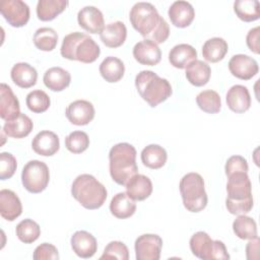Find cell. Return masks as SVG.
<instances>
[{
	"mask_svg": "<svg viewBox=\"0 0 260 260\" xmlns=\"http://www.w3.org/2000/svg\"><path fill=\"white\" fill-rule=\"evenodd\" d=\"M130 22L145 40H150L155 44H161L170 36V27L156 8L148 2L135 3L129 14Z\"/></svg>",
	"mask_w": 260,
	"mask_h": 260,
	"instance_id": "cell-1",
	"label": "cell"
},
{
	"mask_svg": "<svg viewBox=\"0 0 260 260\" xmlns=\"http://www.w3.org/2000/svg\"><path fill=\"white\" fill-rule=\"evenodd\" d=\"M225 206L231 214H246L253 208L252 185L247 173L239 172L228 177Z\"/></svg>",
	"mask_w": 260,
	"mask_h": 260,
	"instance_id": "cell-2",
	"label": "cell"
},
{
	"mask_svg": "<svg viewBox=\"0 0 260 260\" xmlns=\"http://www.w3.org/2000/svg\"><path fill=\"white\" fill-rule=\"evenodd\" d=\"M110 175L114 182L125 186L127 182L137 174L136 149L127 142L114 145L109 152Z\"/></svg>",
	"mask_w": 260,
	"mask_h": 260,
	"instance_id": "cell-3",
	"label": "cell"
},
{
	"mask_svg": "<svg viewBox=\"0 0 260 260\" xmlns=\"http://www.w3.org/2000/svg\"><path fill=\"white\" fill-rule=\"evenodd\" d=\"M60 53L63 58L68 60L92 63L99 58L101 49L88 35L80 31H74L64 37Z\"/></svg>",
	"mask_w": 260,
	"mask_h": 260,
	"instance_id": "cell-4",
	"label": "cell"
},
{
	"mask_svg": "<svg viewBox=\"0 0 260 260\" xmlns=\"http://www.w3.org/2000/svg\"><path fill=\"white\" fill-rule=\"evenodd\" d=\"M71 194L84 208L89 210L102 207L108 195L106 187L89 174L76 177L71 186Z\"/></svg>",
	"mask_w": 260,
	"mask_h": 260,
	"instance_id": "cell-5",
	"label": "cell"
},
{
	"mask_svg": "<svg viewBox=\"0 0 260 260\" xmlns=\"http://www.w3.org/2000/svg\"><path fill=\"white\" fill-rule=\"evenodd\" d=\"M135 86L140 96L152 108L168 100L173 90L170 82L151 70H142L135 77Z\"/></svg>",
	"mask_w": 260,
	"mask_h": 260,
	"instance_id": "cell-6",
	"label": "cell"
},
{
	"mask_svg": "<svg viewBox=\"0 0 260 260\" xmlns=\"http://www.w3.org/2000/svg\"><path fill=\"white\" fill-rule=\"evenodd\" d=\"M180 193L185 208L190 212H200L207 205V194L203 178L198 173H188L180 181Z\"/></svg>",
	"mask_w": 260,
	"mask_h": 260,
	"instance_id": "cell-7",
	"label": "cell"
},
{
	"mask_svg": "<svg viewBox=\"0 0 260 260\" xmlns=\"http://www.w3.org/2000/svg\"><path fill=\"white\" fill-rule=\"evenodd\" d=\"M189 244L193 255L199 259H230L224 244L219 240L213 241L205 232L200 231L195 233L191 237Z\"/></svg>",
	"mask_w": 260,
	"mask_h": 260,
	"instance_id": "cell-8",
	"label": "cell"
},
{
	"mask_svg": "<svg viewBox=\"0 0 260 260\" xmlns=\"http://www.w3.org/2000/svg\"><path fill=\"white\" fill-rule=\"evenodd\" d=\"M50 181L48 166L41 160L34 159L26 162L21 172V182L23 187L30 193H41Z\"/></svg>",
	"mask_w": 260,
	"mask_h": 260,
	"instance_id": "cell-9",
	"label": "cell"
},
{
	"mask_svg": "<svg viewBox=\"0 0 260 260\" xmlns=\"http://www.w3.org/2000/svg\"><path fill=\"white\" fill-rule=\"evenodd\" d=\"M0 12L5 20L13 27H21L29 19V7L21 0L1 1Z\"/></svg>",
	"mask_w": 260,
	"mask_h": 260,
	"instance_id": "cell-10",
	"label": "cell"
},
{
	"mask_svg": "<svg viewBox=\"0 0 260 260\" xmlns=\"http://www.w3.org/2000/svg\"><path fill=\"white\" fill-rule=\"evenodd\" d=\"M162 240L155 234L139 236L134 245L137 260H158L160 257Z\"/></svg>",
	"mask_w": 260,
	"mask_h": 260,
	"instance_id": "cell-11",
	"label": "cell"
},
{
	"mask_svg": "<svg viewBox=\"0 0 260 260\" xmlns=\"http://www.w3.org/2000/svg\"><path fill=\"white\" fill-rule=\"evenodd\" d=\"M94 108L92 104L85 100H77L70 103L65 111V115L70 123L76 126H84L94 118Z\"/></svg>",
	"mask_w": 260,
	"mask_h": 260,
	"instance_id": "cell-12",
	"label": "cell"
},
{
	"mask_svg": "<svg viewBox=\"0 0 260 260\" xmlns=\"http://www.w3.org/2000/svg\"><path fill=\"white\" fill-rule=\"evenodd\" d=\"M229 69L231 73L239 79L249 80L254 77L258 71L259 66L257 61L244 54L234 55L229 61Z\"/></svg>",
	"mask_w": 260,
	"mask_h": 260,
	"instance_id": "cell-13",
	"label": "cell"
},
{
	"mask_svg": "<svg viewBox=\"0 0 260 260\" xmlns=\"http://www.w3.org/2000/svg\"><path fill=\"white\" fill-rule=\"evenodd\" d=\"M133 57L142 65L154 66L160 62L161 52L157 44L150 40L144 39L134 46Z\"/></svg>",
	"mask_w": 260,
	"mask_h": 260,
	"instance_id": "cell-14",
	"label": "cell"
},
{
	"mask_svg": "<svg viewBox=\"0 0 260 260\" xmlns=\"http://www.w3.org/2000/svg\"><path fill=\"white\" fill-rule=\"evenodd\" d=\"M77 21L80 27L90 34H100L105 27L104 15L94 6H85L78 11Z\"/></svg>",
	"mask_w": 260,
	"mask_h": 260,
	"instance_id": "cell-15",
	"label": "cell"
},
{
	"mask_svg": "<svg viewBox=\"0 0 260 260\" xmlns=\"http://www.w3.org/2000/svg\"><path fill=\"white\" fill-rule=\"evenodd\" d=\"M73 252L80 258H90L98 250L96 239L86 231H77L71 237Z\"/></svg>",
	"mask_w": 260,
	"mask_h": 260,
	"instance_id": "cell-16",
	"label": "cell"
},
{
	"mask_svg": "<svg viewBox=\"0 0 260 260\" xmlns=\"http://www.w3.org/2000/svg\"><path fill=\"white\" fill-rule=\"evenodd\" d=\"M31 147L37 154L51 156L59 150L60 140L56 133L49 130H43L34 137Z\"/></svg>",
	"mask_w": 260,
	"mask_h": 260,
	"instance_id": "cell-17",
	"label": "cell"
},
{
	"mask_svg": "<svg viewBox=\"0 0 260 260\" xmlns=\"http://www.w3.org/2000/svg\"><path fill=\"white\" fill-rule=\"evenodd\" d=\"M20 114L19 102L11 87L6 83L0 85V117L5 121L15 119Z\"/></svg>",
	"mask_w": 260,
	"mask_h": 260,
	"instance_id": "cell-18",
	"label": "cell"
},
{
	"mask_svg": "<svg viewBox=\"0 0 260 260\" xmlns=\"http://www.w3.org/2000/svg\"><path fill=\"white\" fill-rule=\"evenodd\" d=\"M171 22L180 28L189 26L194 17L195 11L193 6L187 1H175L169 8L168 11Z\"/></svg>",
	"mask_w": 260,
	"mask_h": 260,
	"instance_id": "cell-19",
	"label": "cell"
},
{
	"mask_svg": "<svg viewBox=\"0 0 260 260\" xmlns=\"http://www.w3.org/2000/svg\"><path fill=\"white\" fill-rule=\"evenodd\" d=\"M22 212V205L18 196L11 190L2 189L0 191V214L8 220L13 221Z\"/></svg>",
	"mask_w": 260,
	"mask_h": 260,
	"instance_id": "cell-20",
	"label": "cell"
},
{
	"mask_svg": "<svg viewBox=\"0 0 260 260\" xmlns=\"http://www.w3.org/2000/svg\"><path fill=\"white\" fill-rule=\"evenodd\" d=\"M226 104L230 110L241 114L249 110L251 106V95L248 88L241 84L233 85L226 93Z\"/></svg>",
	"mask_w": 260,
	"mask_h": 260,
	"instance_id": "cell-21",
	"label": "cell"
},
{
	"mask_svg": "<svg viewBox=\"0 0 260 260\" xmlns=\"http://www.w3.org/2000/svg\"><path fill=\"white\" fill-rule=\"evenodd\" d=\"M103 44L109 48H118L124 44L127 38V28L124 22L114 21L108 23L100 32Z\"/></svg>",
	"mask_w": 260,
	"mask_h": 260,
	"instance_id": "cell-22",
	"label": "cell"
},
{
	"mask_svg": "<svg viewBox=\"0 0 260 260\" xmlns=\"http://www.w3.org/2000/svg\"><path fill=\"white\" fill-rule=\"evenodd\" d=\"M126 193L135 201L145 200L152 193V183L150 179L144 175H134L125 185Z\"/></svg>",
	"mask_w": 260,
	"mask_h": 260,
	"instance_id": "cell-23",
	"label": "cell"
},
{
	"mask_svg": "<svg viewBox=\"0 0 260 260\" xmlns=\"http://www.w3.org/2000/svg\"><path fill=\"white\" fill-rule=\"evenodd\" d=\"M12 81L21 88H29L37 83L38 72L28 63L20 62L12 66L10 71Z\"/></svg>",
	"mask_w": 260,
	"mask_h": 260,
	"instance_id": "cell-24",
	"label": "cell"
},
{
	"mask_svg": "<svg viewBox=\"0 0 260 260\" xmlns=\"http://www.w3.org/2000/svg\"><path fill=\"white\" fill-rule=\"evenodd\" d=\"M197 60L196 50L188 44H179L173 47L169 53V61L176 68L184 69L191 62Z\"/></svg>",
	"mask_w": 260,
	"mask_h": 260,
	"instance_id": "cell-25",
	"label": "cell"
},
{
	"mask_svg": "<svg viewBox=\"0 0 260 260\" xmlns=\"http://www.w3.org/2000/svg\"><path fill=\"white\" fill-rule=\"evenodd\" d=\"M110 211L117 218H128L136 211L135 200L130 198L127 193H117L111 200Z\"/></svg>",
	"mask_w": 260,
	"mask_h": 260,
	"instance_id": "cell-26",
	"label": "cell"
},
{
	"mask_svg": "<svg viewBox=\"0 0 260 260\" xmlns=\"http://www.w3.org/2000/svg\"><path fill=\"white\" fill-rule=\"evenodd\" d=\"M43 81L52 91H62L69 86L71 75L67 70L61 67H52L45 72Z\"/></svg>",
	"mask_w": 260,
	"mask_h": 260,
	"instance_id": "cell-27",
	"label": "cell"
},
{
	"mask_svg": "<svg viewBox=\"0 0 260 260\" xmlns=\"http://www.w3.org/2000/svg\"><path fill=\"white\" fill-rule=\"evenodd\" d=\"M34 124L28 116L20 113L15 119L6 121L3 126V132L12 138L26 137L32 130Z\"/></svg>",
	"mask_w": 260,
	"mask_h": 260,
	"instance_id": "cell-28",
	"label": "cell"
},
{
	"mask_svg": "<svg viewBox=\"0 0 260 260\" xmlns=\"http://www.w3.org/2000/svg\"><path fill=\"white\" fill-rule=\"evenodd\" d=\"M185 74L187 80L192 85L203 86L210 79L211 69L206 62H203L202 60H195L186 67Z\"/></svg>",
	"mask_w": 260,
	"mask_h": 260,
	"instance_id": "cell-29",
	"label": "cell"
},
{
	"mask_svg": "<svg viewBox=\"0 0 260 260\" xmlns=\"http://www.w3.org/2000/svg\"><path fill=\"white\" fill-rule=\"evenodd\" d=\"M100 73L106 81L118 82L125 73L124 63L117 57H106L100 65Z\"/></svg>",
	"mask_w": 260,
	"mask_h": 260,
	"instance_id": "cell-30",
	"label": "cell"
},
{
	"mask_svg": "<svg viewBox=\"0 0 260 260\" xmlns=\"http://www.w3.org/2000/svg\"><path fill=\"white\" fill-rule=\"evenodd\" d=\"M228 50V43L222 38L214 37L204 43L202 47V56L206 61L216 63L224 58Z\"/></svg>",
	"mask_w": 260,
	"mask_h": 260,
	"instance_id": "cell-31",
	"label": "cell"
},
{
	"mask_svg": "<svg viewBox=\"0 0 260 260\" xmlns=\"http://www.w3.org/2000/svg\"><path fill=\"white\" fill-rule=\"evenodd\" d=\"M168 158L166 149L158 144H149L141 151V161L149 169L157 170L165 166Z\"/></svg>",
	"mask_w": 260,
	"mask_h": 260,
	"instance_id": "cell-32",
	"label": "cell"
},
{
	"mask_svg": "<svg viewBox=\"0 0 260 260\" xmlns=\"http://www.w3.org/2000/svg\"><path fill=\"white\" fill-rule=\"evenodd\" d=\"M68 5L65 0H39L37 4V15L42 21H50L55 19L63 12Z\"/></svg>",
	"mask_w": 260,
	"mask_h": 260,
	"instance_id": "cell-33",
	"label": "cell"
},
{
	"mask_svg": "<svg viewBox=\"0 0 260 260\" xmlns=\"http://www.w3.org/2000/svg\"><path fill=\"white\" fill-rule=\"evenodd\" d=\"M234 11L237 16L246 22L259 19L260 7L257 0H237L234 3Z\"/></svg>",
	"mask_w": 260,
	"mask_h": 260,
	"instance_id": "cell-34",
	"label": "cell"
},
{
	"mask_svg": "<svg viewBox=\"0 0 260 260\" xmlns=\"http://www.w3.org/2000/svg\"><path fill=\"white\" fill-rule=\"evenodd\" d=\"M233 231L235 235L242 240H251L257 236L256 221L245 214H240L233 222Z\"/></svg>",
	"mask_w": 260,
	"mask_h": 260,
	"instance_id": "cell-35",
	"label": "cell"
},
{
	"mask_svg": "<svg viewBox=\"0 0 260 260\" xmlns=\"http://www.w3.org/2000/svg\"><path fill=\"white\" fill-rule=\"evenodd\" d=\"M58 43V35L52 27L38 28L34 35L35 46L45 52L53 51Z\"/></svg>",
	"mask_w": 260,
	"mask_h": 260,
	"instance_id": "cell-36",
	"label": "cell"
},
{
	"mask_svg": "<svg viewBox=\"0 0 260 260\" xmlns=\"http://www.w3.org/2000/svg\"><path fill=\"white\" fill-rule=\"evenodd\" d=\"M196 103L200 110L208 114H216L221 109V101L219 94L212 89L199 92L196 96Z\"/></svg>",
	"mask_w": 260,
	"mask_h": 260,
	"instance_id": "cell-37",
	"label": "cell"
},
{
	"mask_svg": "<svg viewBox=\"0 0 260 260\" xmlns=\"http://www.w3.org/2000/svg\"><path fill=\"white\" fill-rule=\"evenodd\" d=\"M17 238L24 244H31L37 241L41 235V228L39 223L30 218L21 220L15 230Z\"/></svg>",
	"mask_w": 260,
	"mask_h": 260,
	"instance_id": "cell-38",
	"label": "cell"
},
{
	"mask_svg": "<svg viewBox=\"0 0 260 260\" xmlns=\"http://www.w3.org/2000/svg\"><path fill=\"white\" fill-rule=\"evenodd\" d=\"M25 103L29 111H31L32 113L40 114L46 112L49 109L51 105V100L44 90L36 89L30 91L26 95Z\"/></svg>",
	"mask_w": 260,
	"mask_h": 260,
	"instance_id": "cell-39",
	"label": "cell"
},
{
	"mask_svg": "<svg viewBox=\"0 0 260 260\" xmlns=\"http://www.w3.org/2000/svg\"><path fill=\"white\" fill-rule=\"evenodd\" d=\"M65 146L72 153H81L89 146L88 135L83 131H73L65 138Z\"/></svg>",
	"mask_w": 260,
	"mask_h": 260,
	"instance_id": "cell-40",
	"label": "cell"
},
{
	"mask_svg": "<svg viewBox=\"0 0 260 260\" xmlns=\"http://www.w3.org/2000/svg\"><path fill=\"white\" fill-rule=\"evenodd\" d=\"M103 259H119V260H128L129 259V251L127 246L120 241H112L110 242L105 250L103 255L100 257Z\"/></svg>",
	"mask_w": 260,
	"mask_h": 260,
	"instance_id": "cell-41",
	"label": "cell"
},
{
	"mask_svg": "<svg viewBox=\"0 0 260 260\" xmlns=\"http://www.w3.org/2000/svg\"><path fill=\"white\" fill-rule=\"evenodd\" d=\"M17 168L16 158L9 152H1L0 154V179L2 181L10 179Z\"/></svg>",
	"mask_w": 260,
	"mask_h": 260,
	"instance_id": "cell-42",
	"label": "cell"
},
{
	"mask_svg": "<svg viewBox=\"0 0 260 260\" xmlns=\"http://www.w3.org/2000/svg\"><path fill=\"white\" fill-rule=\"evenodd\" d=\"M32 258L35 260H58L59 254L57 248L54 245L43 243L35 249Z\"/></svg>",
	"mask_w": 260,
	"mask_h": 260,
	"instance_id": "cell-43",
	"label": "cell"
},
{
	"mask_svg": "<svg viewBox=\"0 0 260 260\" xmlns=\"http://www.w3.org/2000/svg\"><path fill=\"white\" fill-rule=\"evenodd\" d=\"M248 162L246 158H244L242 155H232L228 158L224 166L226 177L239 172L248 173Z\"/></svg>",
	"mask_w": 260,
	"mask_h": 260,
	"instance_id": "cell-44",
	"label": "cell"
},
{
	"mask_svg": "<svg viewBox=\"0 0 260 260\" xmlns=\"http://www.w3.org/2000/svg\"><path fill=\"white\" fill-rule=\"evenodd\" d=\"M246 43L248 48L255 54H259V26H255L249 30L246 37Z\"/></svg>",
	"mask_w": 260,
	"mask_h": 260,
	"instance_id": "cell-45",
	"label": "cell"
},
{
	"mask_svg": "<svg viewBox=\"0 0 260 260\" xmlns=\"http://www.w3.org/2000/svg\"><path fill=\"white\" fill-rule=\"evenodd\" d=\"M259 238H253L249 240L246 246V256L249 260H254L259 258Z\"/></svg>",
	"mask_w": 260,
	"mask_h": 260,
	"instance_id": "cell-46",
	"label": "cell"
}]
</instances>
